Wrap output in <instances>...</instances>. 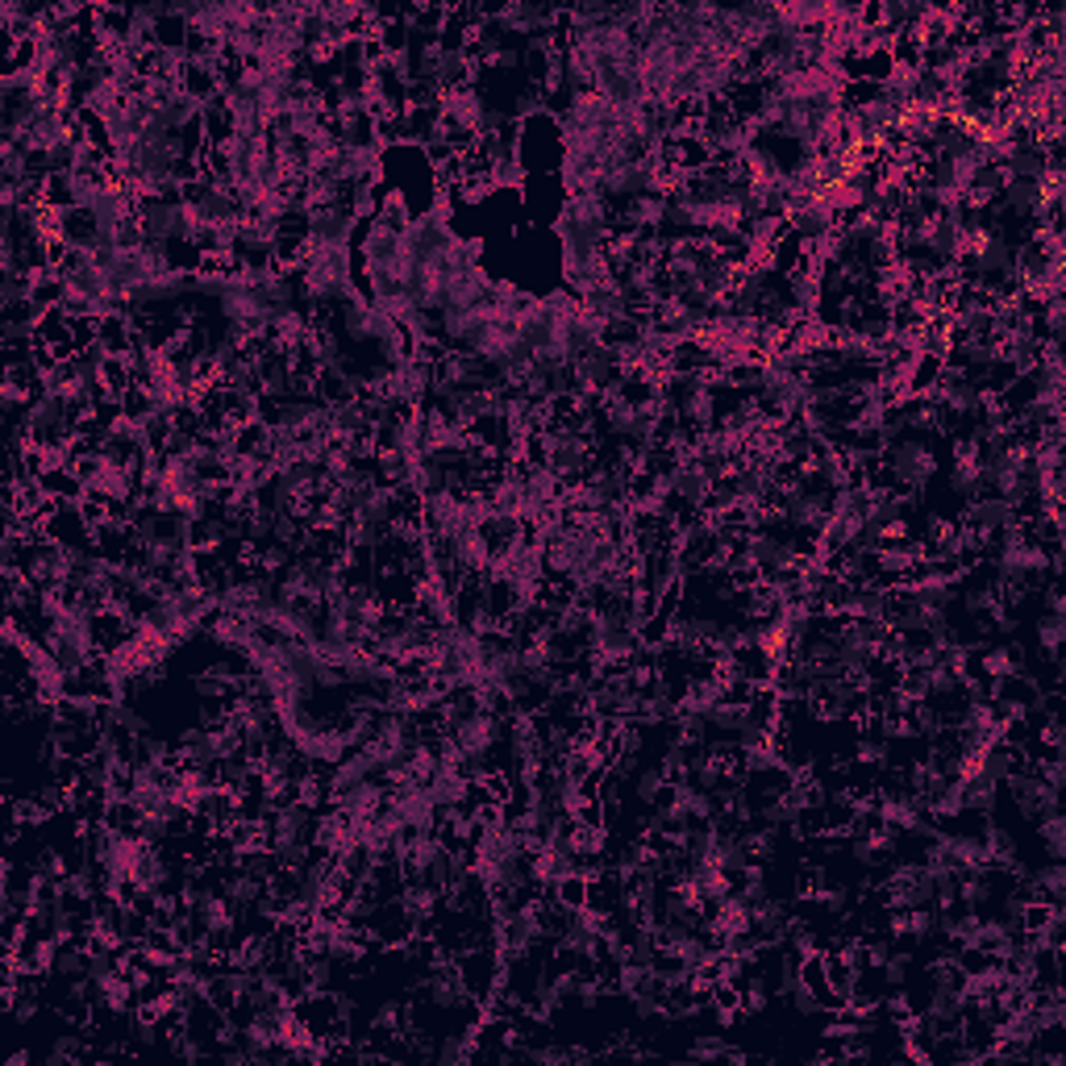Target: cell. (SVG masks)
Listing matches in <instances>:
<instances>
[{"label": "cell", "mask_w": 1066, "mask_h": 1066, "mask_svg": "<svg viewBox=\"0 0 1066 1066\" xmlns=\"http://www.w3.org/2000/svg\"><path fill=\"white\" fill-rule=\"evenodd\" d=\"M883 476H888V488L904 496H921L937 476V450H933L925 438L916 434H904V438H888L883 442Z\"/></svg>", "instance_id": "1"}, {"label": "cell", "mask_w": 1066, "mask_h": 1066, "mask_svg": "<svg viewBox=\"0 0 1066 1066\" xmlns=\"http://www.w3.org/2000/svg\"><path fill=\"white\" fill-rule=\"evenodd\" d=\"M133 221L142 229V238L175 247V242H196L200 226H196V213L184 196H142Z\"/></svg>", "instance_id": "2"}, {"label": "cell", "mask_w": 1066, "mask_h": 1066, "mask_svg": "<svg viewBox=\"0 0 1066 1066\" xmlns=\"http://www.w3.org/2000/svg\"><path fill=\"white\" fill-rule=\"evenodd\" d=\"M1004 787H1009L1012 804H1016V813L1025 820H1042L1049 813H1063V792H1054L1033 762H1021L1009 780H1004Z\"/></svg>", "instance_id": "3"}, {"label": "cell", "mask_w": 1066, "mask_h": 1066, "mask_svg": "<svg viewBox=\"0 0 1066 1066\" xmlns=\"http://www.w3.org/2000/svg\"><path fill=\"white\" fill-rule=\"evenodd\" d=\"M21 579H25L34 591L67 588V558H63V546L51 542L46 533L34 537V542L25 546V558H21Z\"/></svg>", "instance_id": "4"}, {"label": "cell", "mask_w": 1066, "mask_h": 1066, "mask_svg": "<svg viewBox=\"0 0 1066 1066\" xmlns=\"http://www.w3.org/2000/svg\"><path fill=\"white\" fill-rule=\"evenodd\" d=\"M621 376H626V367H621V355H617V346H609V342L596 346L591 355L575 359V396H584V400L609 396Z\"/></svg>", "instance_id": "5"}, {"label": "cell", "mask_w": 1066, "mask_h": 1066, "mask_svg": "<svg viewBox=\"0 0 1066 1066\" xmlns=\"http://www.w3.org/2000/svg\"><path fill=\"white\" fill-rule=\"evenodd\" d=\"M883 659L879 642L871 638V629L858 626V621H838L834 629V663H838L841 675H867L871 666Z\"/></svg>", "instance_id": "6"}, {"label": "cell", "mask_w": 1066, "mask_h": 1066, "mask_svg": "<svg viewBox=\"0 0 1066 1066\" xmlns=\"http://www.w3.org/2000/svg\"><path fill=\"white\" fill-rule=\"evenodd\" d=\"M829 516V496L817 492L813 483H792L780 496V525L792 533H820Z\"/></svg>", "instance_id": "7"}, {"label": "cell", "mask_w": 1066, "mask_h": 1066, "mask_svg": "<svg viewBox=\"0 0 1066 1066\" xmlns=\"http://www.w3.org/2000/svg\"><path fill=\"white\" fill-rule=\"evenodd\" d=\"M1021 521H1025L1021 509L1009 504L1004 496H979V500L967 504V513H962V525L979 533V537L988 542V551H991V542H1000V537H1004L1009 530H1016Z\"/></svg>", "instance_id": "8"}, {"label": "cell", "mask_w": 1066, "mask_h": 1066, "mask_svg": "<svg viewBox=\"0 0 1066 1066\" xmlns=\"http://www.w3.org/2000/svg\"><path fill=\"white\" fill-rule=\"evenodd\" d=\"M355 233H359V217H355L350 205L308 209L305 242H317V247H355Z\"/></svg>", "instance_id": "9"}, {"label": "cell", "mask_w": 1066, "mask_h": 1066, "mask_svg": "<svg viewBox=\"0 0 1066 1066\" xmlns=\"http://www.w3.org/2000/svg\"><path fill=\"white\" fill-rule=\"evenodd\" d=\"M783 221H787V233H792L796 242H804L808 250L817 247V242H825L829 233H838V229H841V217L834 209H829V205H825L820 196L804 200V205H800L796 213H787Z\"/></svg>", "instance_id": "10"}, {"label": "cell", "mask_w": 1066, "mask_h": 1066, "mask_svg": "<svg viewBox=\"0 0 1066 1066\" xmlns=\"http://www.w3.org/2000/svg\"><path fill=\"white\" fill-rule=\"evenodd\" d=\"M388 787H392L388 780H371V783L350 787V792H338V796H329V800H334V808H338L350 825H362V820H371L376 813H380V804L388 800Z\"/></svg>", "instance_id": "11"}, {"label": "cell", "mask_w": 1066, "mask_h": 1066, "mask_svg": "<svg viewBox=\"0 0 1066 1066\" xmlns=\"http://www.w3.org/2000/svg\"><path fill=\"white\" fill-rule=\"evenodd\" d=\"M579 305L588 308L591 317H596V322L605 325V329H612V325H617V322H626V317H633V313H629V296H626V287L617 284V280H609V284L588 287V292L579 296Z\"/></svg>", "instance_id": "12"}, {"label": "cell", "mask_w": 1066, "mask_h": 1066, "mask_svg": "<svg viewBox=\"0 0 1066 1066\" xmlns=\"http://www.w3.org/2000/svg\"><path fill=\"white\" fill-rule=\"evenodd\" d=\"M1016 879H1025V888L1033 892V900L1063 904V895H1066V867H1063V862H1046V867H1037V871H1021Z\"/></svg>", "instance_id": "13"}, {"label": "cell", "mask_w": 1066, "mask_h": 1066, "mask_svg": "<svg viewBox=\"0 0 1066 1066\" xmlns=\"http://www.w3.org/2000/svg\"><path fill=\"white\" fill-rule=\"evenodd\" d=\"M671 775H666L663 766H642V771H633V780H629V787H633V800L638 804H646V808H654L659 800L671 792Z\"/></svg>", "instance_id": "14"}, {"label": "cell", "mask_w": 1066, "mask_h": 1066, "mask_svg": "<svg viewBox=\"0 0 1066 1066\" xmlns=\"http://www.w3.org/2000/svg\"><path fill=\"white\" fill-rule=\"evenodd\" d=\"M266 883L263 879H254L250 871H242V867H233L226 879V900L233 904V909H259V900H263Z\"/></svg>", "instance_id": "15"}, {"label": "cell", "mask_w": 1066, "mask_h": 1066, "mask_svg": "<svg viewBox=\"0 0 1066 1066\" xmlns=\"http://www.w3.org/2000/svg\"><path fill=\"white\" fill-rule=\"evenodd\" d=\"M684 783H692V787H700V792H717L725 783V762L713 759V754H692V762H687V771L679 775Z\"/></svg>", "instance_id": "16"}, {"label": "cell", "mask_w": 1066, "mask_h": 1066, "mask_svg": "<svg viewBox=\"0 0 1066 1066\" xmlns=\"http://www.w3.org/2000/svg\"><path fill=\"white\" fill-rule=\"evenodd\" d=\"M1037 825V841H1042V850H1046L1049 862H1063L1066 858V817L1063 813H1049V817L1033 820Z\"/></svg>", "instance_id": "17"}, {"label": "cell", "mask_w": 1066, "mask_h": 1066, "mask_svg": "<svg viewBox=\"0 0 1066 1066\" xmlns=\"http://www.w3.org/2000/svg\"><path fill=\"white\" fill-rule=\"evenodd\" d=\"M429 1054H434V1063H442V1066L476 1058V1029H471V1033H446Z\"/></svg>", "instance_id": "18"}, {"label": "cell", "mask_w": 1066, "mask_h": 1066, "mask_svg": "<svg viewBox=\"0 0 1066 1066\" xmlns=\"http://www.w3.org/2000/svg\"><path fill=\"white\" fill-rule=\"evenodd\" d=\"M79 1058H84V1033H79V1029H63V1033H55L51 1049L42 1054V1063L46 1066H67V1063H79Z\"/></svg>", "instance_id": "19"}, {"label": "cell", "mask_w": 1066, "mask_h": 1066, "mask_svg": "<svg viewBox=\"0 0 1066 1066\" xmlns=\"http://www.w3.org/2000/svg\"><path fill=\"white\" fill-rule=\"evenodd\" d=\"M687 1058H700V1063H713V1058H742L738 1049L725 1042L721 1033H700L692 1046H687Z\"/></svg>", "instance_id": "20"}, {"label": "cell", "mask_w": 1066, "mask_h": 1066, "mask_svg": "<svg viewBox=\"0 0 1066 1066\" xmlns=\"http://www.w3.org/2000/svg\"><path fill=\"white\" fill-rule=\"evenodd\" d=\"M909 721H913V729L921 738H937L942 733V713H937L933 700H913L909 705Z\"/></svg>", "instance_id": "21"}, {"label": "cell", "mask_w": 1066, "mask_h": 1066, "mask_svg": "<svg viewBox=\"0 0 1066 1066\" xmlns=\"http://www.w3.org/2000/svg\"><path fill=\"white\" fill-rule=\"evenodd\" d=\"M787 996H792V1009H796L800 1016H817V1012H825V1004H820V996H817V991H813V988H808L804 979H800V983H796V988H792V991H787Z\"/></svg>", "instance_id": "22"}, {"label": "cell", "mask_w": 1066, "mask_h": 1066, "mask_svg": "<svg viewBox=\"0 0 1066 1066\" xmlns=\"http://www.w3.org/2000/svg\"><path fill=\"white\" fill-rule=\"evenodd\" d=\"M400 1021H404V1004H400V1000H388V1004H380V1009H376V1016H371V1029H376V1033H396Z\"/></svg>", "instance_id": "23"}, {"label": "cell", "mask_w": 1066, "mask_h": 1066, "mask_svg": "<svg viewBox=\"0 0 1066 1066\" xmlns=\"http://www.w3.org/2000/svg\"><path fill=\"white\" fill-rule=\"evenodd\" d=\"M525 1058L530 1063H567V1058H579V1054H572L567 1046H530Z\"/></svg>", "instance_id": "24"}]
</instances>
